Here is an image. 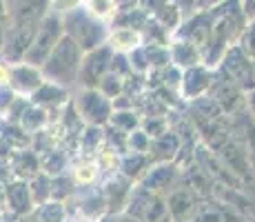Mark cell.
<instances>
[{"label":"cell","instance_id":"1","mask_svg":"<svg viewBox=\"0 0 255 222\" xmlns=\"http://www.w3.org/2000/svg\"><path fill=\"white\" fill-rule=\"evenodd\" d=\"M82 56H85L82 47L73 40L71 36L65 33L40 67L42 73H45V80H51V82H56V85H62L67 89L78 85V73H80Z\"/></svg>","mask_w":255,"mask_h":222},{"label":"cell","instance_id":"2","mask_svg":"<svg viewBox=\"0 0 255 222\" xmlns=\"http://www.w3.org/2000/svg\"><path fill=\"white\" fill-rule=\"evenodd\" d=\"M62 24H65V33L80 44L82 51H91L105 44L111 31V24L89 13L85 4L62 13Z\"/></svg>","mask_w":255,"mask_h":222},{"label":"cell","instance_id":"3","mask_svg":"<svg viewBox=\"0 0 255 222\" xmlns=\"http://www.w3.org/2000/svg\"><path fill=\"white\" fill-rule=\"evenodd\" d=\"M65 36V24H62V13L58 11H49L42 22L38 24V31L33 36V42L27 51L24 60L31 62V65L42 67V62L47 60V56L53 51V47L58 44V40Z\"/></svg>","mask_w":255,"mask_h":222},{"label":"cell","instance_id":"4","mask_svg":"<svg viewBox=\"0 0 255 222\" xmlns=\"http://www.w3.org/2000/svg\"><path fill=\"white\" fill-rule=\"evenodd\" d=\"M78 113H80L82 122L93 127H107L114 116V100L107 98L100 89H85L82 87L78 91V96L73 98Z\"/></svg>","mask_w":255,"mask_h":222},{"label":"cell","instance_id":"5","mask_svg":"<svg viewBox=\"0 0 255 222\" xmlns=\"http://www.w3.org/2000/svg\"><path fill=\"white\" fill-rule=\"evenodd\" d=\"M218 69H222L242 91L255 89V60L244 53V49L240 47L238 42H233L231 47L227 49V53H224Z\"/></svg>","mask_w":255,"mask_h":222},{"label":"cell","instance_id":"6","mask_svg":"<svg viewBox=\"0 0 255 222\" xmlns=\"http://www.w3.org/2000/svg\"><path fill=\"white\" fill-rule=\"evenodd\" d=\"M114 49L109 42L100 44V47L85 51L82 56L80 73H78V85L85 89H98L100 80L105 78V73L111 71V60H114Z\"/></svg>","mask_w":255,"mask_h":222},{"label":"cell","instance_id":"7","mask_svg":"<svg viewBox=\"0 0 255 222\" xmlns=\"http://www.w3.org/2000/svg\"><path fill=\"white\" fill-rule=\"evenodd\" d=\"M215 80V69L200 62L189 69H182V87H180V96L184 102H193L198 98H204L211 91Z\"/></svg>","mask_w":255,"mask_h":222},{"label":"cell","instance_id":"8","mask_svg":"<svg viewBox=\"0 0 255 222\" xmlns=\"http://www.w3.org/2000/svg\"><path fill=\"white\" fill-rule=\"evenodd\" d=\"M45 82V73L38 65L22 60L16 62L9 69V85L13 87V91L20 93V96H31L38 87Z\"/></svg>","mask_w":255,"mask_h":222},{"label":"cell","instance_id":"9","mask_svg":"<svg viewBox=\"0 0 255 222\" xmlns=\"http://www.w3.org/2000/svg\"><path fill=\"white\" fill-rule=\"evenodd\" d=\"M4 191H7V209L11 211L16 218H24L33 211L36 202H33L31 196V187H29V180H20V178H13L4 185Z\"/></svg>","mask_w":255,"mask_h":222},{"label":"cell","instance_id":"10","mask_svg":"<svg viewBox=\"0 0 255 222\" xmlns=\"http://www.w3.org/2000/svg\"><path fill=\"white\" fill-rule=\"evenodd\" d=\"M29 98H31L33 105L51 111V109H60V107H65L69 102V89L62 85H56L51 80H45Z\"/></svg>","mask_w":255,"mask_h":222},{"label":"cell","instance_id":"11","mask_svg":"<svg viewBox=\"0 0 255 222\" xmlns=\"http://www.w3.org/2000/svg\"><path fill=\"white\" fill-rule=\"evenodd\" d=\"M169 51H171V62L180 69H189V67L202 62V49L195 42L186 40V38L173 36L169 42Z\"/></svg>","mask_w":255,"mask_h":222},{"label":"cell","instance_id":"12","mask_svg":"<svg viewBox=\"0 0 255 222\" xmlns=\"http://www.w3.org/2000/svg\"><path fill=\"white\" fill-rule=\"evenodd\" d=\"M11 167V176L20 178V180H31L36 174H40V154L36 149H16L9 160Z\"/></svg>","mask_w":255,"mask_h":222},{"label":"cell","instance_id":"13","mask_svg":"<svg viewBox=\"0 0 255 222\" xmlns=\"http://www.w3.org/2000/svg\"><path fill=\"white\" fill-rule=\"evenodd\" d=\"M107 42L111 44V49H114V51L129 53V51H133V49H138L144 40H142V31H140V29H133V27H111Z\"/></svg>","mask_w":255,"mask_h":222},{"label":"cell","instance_id":"14","mask_svg":"<svg viewBox=\"0 0 255 222\" xmlns=\"http://www.w3.org/2000/svg\"><path fill=\"white\" fill-rule=\"evenodd\" d=\"M151 158L149 154H138V151H125L120 162V174L127 176L131 182H140V178L149 171Z\"/></svg>","mask_w":255,"mask_h":222},{"label":"cell","instance_id":"15","mask_svg":"<svg viewBox=\"0 0 255 222\" xmlns=\"http://www.w3.org/2000/svg\"><path fill=\"white\" fill-rule=\"evenodd\" d=\"M173 169L175 167L169 165V162H158L155 167H149V171L140 178V187H144L149 191H158L162 187H169L175 176Z\"/></svg>","mask_w":255,"mask_h":222},{"label":"cell","instance_id":"16","mask_svg":"<svg viewBox=\"0 0 255 222\" xmlns=\"http://www.w3.org/2000/svg\"><path fill=\"white\" fill-rule=\"evenodd\" d=\"M49 111L47 109H42V107H38V105H29L27 107V111L22 113V118H20V122L18 125L22 127L27 133H38V131H42L45 127H49Z\"/></svg>","mask_w":255,"mask_h":222},{"label":"cell","instance_id":"17","mask_svg":"<svg viewBox=\"0 0 255 222\" xmlns=\"http://www.w3.org/2000/svg\"><path fill=\"white\" fill-rule=\"evenodd\" d=\"M140 122H142V113L138 109H114L109 125L125 133H131V131L140 129Z\"/></svg>","mask_w":255,"mask_h":222},{"label":"cell","instance_id":"18","mask_svg":"<svg viewBox=\"0 0 255 222\" xmlns=\"http://www.w3.org/2000/svg\"><path fill=\"white\" fill-rule=\"evenodd\" d=\"M96 162H98V167H100V171H107V174H118V171H120L122 154L105 142V145L100 147V151L96 154Z\"/></svg>","mask_w":255,"mask_h":222},{"label":"cell","instance_id":"19","mask_svg":"<svg viewBox=\"0 0 255 222\" xmlns=\"http://www.w3.org/2000/svg\"><path fill=\"white\" fill-rule=\"evenodd\" d=\"M98 176H100V167H98L96 160H82L73 167V182L80 187L96 185Z\"/></svg>","mask_w":255,"mask_h":222},{"label":"cell","instance_id":"20","mask_svg":"<svg viewBox=\"0 0 255 222\" xmlns=\"http://www.w3.org/2000/svg\"><path fill=\"white\" fill-rule=\"evenodd\" d=\"M65 165H67V158L60 149H49L47 154L40 156V169L45 171V174H49L51 178L60 176L62 169H65Z\"/></svg>","mask_w":255,"mask_h":222},{"label":"cell","instance_id":"21","mask_svg":"<svg viewBox=\"0 0 255 222\" xmlns=\"http://www.w3.org/2000/svg\"><path fill=\"white\" fill-rule=\"evenodd\" d=\"M82 4L87 7V11L93 13L96 18H100V20H105V22H111L114 16L118 13L116 0H85Z\"/></svg>","mask_w":255,"mask_h":222},{"label":"cell","instance_id":"22","mask_svg":"<svg viewBox=\"0 0 255 222\" xmlns=\"http://www.w3.org/2000/svg\"><path fill=\"white\" fill-rule=\"evenodd\" d=\"M125 82H127L125 76H120V73H116V71H109V73H105V78L100 80L98 89H100L107 98L116 100L118 96H122V93H125Z\"/></svg>","mask_w":255,"mask_h":222},{"label":"cell","instance_id":"23","mask_svg":"<svg viewBox=\"0 0 255 222\" xmlns=\"http://www.w3.org/2000/svg\"><path fill=\"white\" fill-rule=\"evenodd\" d=\"M140 129L149 133L151 140H153V138L164 136V133L171 129L169 127V116H142Z\"/></svg>","mask_w":255,"mask_h":222},{"label":"cell","instance_id":"24","mask_svg":"<svg viewBox=\"0 0 255 222\" xmlns=\"http://www.w3.org/2000/svg\"><path fill=\"white\" fill-rule=\"evenodd\" d=\"M151 149V136L142 129H135L127 136V151H138V154H149Z\"/></svg>","mask_w":255,"mask_h":222},{"label":"cell","instance_id":"25","mask_svg":"<svg viewBox=\"0 0 255 222\" xmlns=\"http://www.w3.org/2000/svg\"><path fill=\"white\" fill-rule=\"evenodd\" d=\"M238 44L244 49L247 56H251L255 60V18L244 24L242 33H240V38H238Z\"/></svg>","mask_w":255,"mask_h":222},{"label":"cell","instance_id":"26","mask_svg":"<svg viewBox=\"0 0 255 222\" xmlns=\"http://www.w3.org/2000/svg\"><path fill=\"white\" fill-rule=\"evenodd\" d=\"M111 71H116V73H120V76L129 78L131 73H133V69H131V60H129V53L116 51L114 53V60H111Z\"/></svg>","mask_w":255,"mask_h":222},{"label":"cell","instance_id":"27","mask_svg":"<svg viewBox=\"0 0 255 222\" xmlns=\"http://www.w3.org/2000/svg\"><path fill=\"white\" fill-rule=\"evenodd\" d=\"M18 93L13 91L11 85H0V116H4L9 109V105L13 102V98H16Z\"/></svg>","mask_w":255,"mask_h":222},{"label":"cell","instance_id":"28","mask_svg":"<svg viewBox=\"0 0 255 222\" xmlns=\"http://www.w3.org/2000/svg\"><path fill=\"white\" fill-rule=\"evenodd\" d=\"M82 2H85V0H51V9L58 13H67V11H71V9L80 7Z\"/></svg>","mask_w":255,"mask_h":222},{"label":"cell","instance_id":"29","mask_svg":"<svg viewBox=\"0 0 255 222\" xmlns=\"http://www.w3.org/2000/svg\"><path fill=\"white\" fill-rule=\"evenodd\" d=\"M166 2H169V0H140L138 4H140L142 9H144L146 13H149V16H155V13H158Z\"/></svg>","mask_w":255,"mask_h":222},{"label":"cell","instance_id":"30","mask_svg":"<svg viewBox=\"0 0 255 222\" xmlns=\"http://www.w3.org/2000/svg\"><path fill=\"white\" fill-rule=\"evenodd\" d=\"M9 69H11L9 62L0 60V85H9Z\"/></svg>","mask_w":255,"mask_h":222},{"label":"cell","instance_id":"31","mask_svg":"<svg viewBox=\"0 0 255 222\" xmlns=\"http://www.w3.org/2000/svg\"><path fill=\"white\" fill-rule=\"evenodd\" d=\"M4 185L7 182H0V214L7 209V191H4Z\"/></svg>","mask_w":255,"mask_h":222},{"label":"cell","instance_id":"32","mask_svg":"<svg viewBox=\"0 0 255 222\" xmlns=\"http://www.w3.org/2000/svg\"><path fill=\"white\" fill-rule=\"evenodd\" d=\"M118 9H129V7H138L140 0H116Z\"/></svg>","mask_w":255,"mask_h":222},{"label":"cell","instance_id":"33","mask_svg":"<svg viewBox=\"0 0 255 222\" xmlns=\"http://www.w3.org/2000/svg\"><path fill=\"white\" fill-rule=\"evenodd\" d=\"M249 105H251L253 116H255V89H251V91H249Z\"/></svg>","mask_w":255,"mask_h":222},{"label":"cell","instance_id":"34","mask_svg":"<svg viewBox=\"0 0 255 222\" xmlns=\"http://www.w3.org/2000/svg\"><path fill=\"white\" fill-rule=\"evenodd\" d=\"M76 222H93V220H76Z\"/></svg>","mask_w":255,"mask_h":222}]
</instances>
